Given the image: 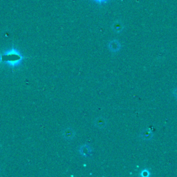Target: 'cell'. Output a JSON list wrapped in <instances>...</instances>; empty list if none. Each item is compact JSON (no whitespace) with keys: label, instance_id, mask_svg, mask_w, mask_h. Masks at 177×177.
<instances>
[{"label":"cell","instance_id":"8","mask_svg":"<svg viewBox=\"0 0 177 177\" xmlns=\"http://www.w3.org/2000/svg\"><path fill=\"white\" fill-rule=\"evenodd\" d=\"M149 174H150V173H149V172H148V170H144L141 172V175L143 176H147L148 175H149Z\"/></svg>","mask_w":177,"mask_h":177},{"label":"cell","instance_id":"2","mask_svg":"<svg viewBox=\"0 0 177 177\" xmlns=\"http://www.w3.org/2000/svg\"><path fill=\"white\" fill-rule=\"evenodd\" d=\"M108 47L109 50L113 53H116V52H118L121 49V43L119 42L118 40H113L109 41Z\"/></svg>","mask_w":177,"mask_h":177},{"label":"cell","instance_id":"6","mask_svg":"<svg viewBox=\"0 0 177 177\" xmlns=\"http://www.w3.org/2000/svg\"><path fill=\"white\" fill-rule=\"evenodd\" d=\"M153 136H154V134H153L152 130L149 128L144 130L141 134V138L143 140H145V141H150V140H152Z\"/></svg>","mask_w":177,"mask_h":177},{"label":"cell","instance_id":"7","mask_svg":"<svg viewBox=\"0 0 177 177\" xmlns=\"http://www.w3.org/2000/svg\"><path fill=\"white\" fill-rule=\"evenodd\" d=\"M112 29L113 30V31L118 33H121L124 29V26L123 24V23L119 21H115L112 24Z\"/></svg>","mask_w":177,"mask_h":177},{"label":"cell","instance_id":"10","mask_svg":"<svg viewBox=\"0 0 177 177\" xmlns=\"http://www.w3.org/2000/svg\"><path fill=\"white\" fill-rule=\"evenodd\" d=\"M173 94L174 96V97H175L176 99H177V87L174 89L173 91Z\"/></svg>","mask_w":177,"mask_h":177},{"label":"cell","instance_id":"3","mask_svg":"<svg viewBox=\"0 0 177 177\" xmlns=\"http://www.w3.org/2000/svg\"><path fill=\"white\" fill-rule=\"evenodd\" d=\"M62 136L64 138V139L67 140V141H71L74 138V137L76 136V132L73 129L68 127L66 128L63 131Z\"/></svg>","mask_w":177,"mask_h":177},{"label":"cell","instance_id":"4","mask_svg":"<svg viewBox=\"0 0 177 177\" xmlns=\"http://www.w3.org/2000/svg\"><path fill=\"white\" fill-rule=\"evenodd\" d=\"M79 152L82 156L88 157L89 156H90V155L91 154L92 150H91V147L89 145L84 144V145H82L80 147Z\"/></svg>","mask_w":177,"mask_h":177},{"label":"cell","instance_id":"9","mask_svg":"<svg viewBox=\"0 0 177 177\" xmlns=\"http://www.w3.org/2000/svg\"><path fill=\"white\" fill-rule=\"evenodd\" d=\"M93 1L97 2L98 4H103V3H105V2L107 1L108 0H93Z\"/></svg>","mask_w":177,"mask_h":177},{"label":"cell","instance_id":"11","mask_svg":"<svg viewBox=\"0 0 177 177\" xmlns=\"http://www.w3.org/2000/svg\"><path fill=\"white\" fill-rule=\"evenodd\" d=\"M1 61H2V56L0 55V62H1Z\"/></svg>","mask_w":177,"mask_h":177},{"label":"cell","instance_id":"1","mask_svg":"<svg viewBox=\"0 0 177 177\" xmlns=\"http://www.w3.org/2000/svg\"><path fill=\"white\" fill-rule=\"evenodd\" d=\"M23 58L20 52L15 48L8 49L2 56V61L12 67L19 66L22 62Z\"/></svg>","mask_w":177,"mask_h":177},{"label":"cell","instance_id":"5","mask_svg":"<svg viewBox=\"0 0 177 177\" xmlns=\"http://www.w3.org/2000/svg\"><path fill=\"white\" fill-rule=\"evenodd\" d=\"M107 121L102 116L96 118L94 121V125L99 129L104 128L107 126Z\"/></svg>","mask_w":177,"mask_h":177}]
</instances>
